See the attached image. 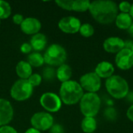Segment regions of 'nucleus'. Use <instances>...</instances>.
<instances>
[{
  "mask_svg": "<svg viewBox=\"0 0 133 133\" xmlns=\"http://www.w3.org/2000/svg\"><path fill=\"white\" fill-rule=\"evenodd\" d=\"M89 11L99 23L110 24L115 20L118 7L117 3L111 0H97L90 2Z\"/></svg>",
  "mask_w": 133,
  "mask_h": 133,
  "instance_id": "nucleus-1",
  "label": "nucleus"
},
{
  "mask_svg": "<svg viewBox=\"0 0 133 133\" xmlns=\"http://www.w3.org/2000/svg\"><path fill=\"white\" fill-rule=\"evenodd\" d=\"M84 93L80 84L74 80L62 83L59 90V97L62 103L73 105L80 101Z\"/></svg>",
  "mask_w": 133,
  "mask_h": 133,
  "instance_id": "nucleus-2",
  "label": "nucleus"
},
{
  "mask_svg": "<svg viewBox=\"0 0 133 133\" xmlns=\"http://www.w3.org/2000/svg\"><path fill=\"white\" fill-rule=\"evenodd\" d=\"M105 87L108 93L115 99H122L128 96L129 86L123 77L113 75L105 81Z\"/></svg>",
  "mask_w": 133,
  "mask_h": 133,
  "instance_id": "nucleus-3",
  "label": "nucleus"
},
{
  "mask_svg": "<svg viewBox=\"0 0 133 133\" xmlns=\"http://www.w3.org/2000/svg\"><path fill=\"white\" fill-rule=\"evenodd\" d=\"M101 101L96 93H86L79 101L80 111L84 117L94 118L100 111Z\"/></svg>",
  "mask_w": 133,
  "mask_h": 133,
  "instance_id": "nucleus-4",
  "label": "nucleus"
},
{
  "mask_svg": "<svg viewBox=\"0 0 133 133\" xmlns=\"http://www.w3.org/2000/svg\"><path fill=\"white\" fill-rule=\"evenodd\" d=\"M66 58L67 53L65 49L58 44L50 45L44 55V62L51 66H60L65 64Z\"/></svg>",
  "mask_w": 133,
  "mask_h": 133,
  "instance_id": "nucleus-5",
  "label": "nucleus"
},
{
  "mask_svg": "<svg viewBox=\"0 0 133 133\" xmlns=\"http://www.w3.org/2000/svg\"><path fill=\"white\" fill-rule=\"evenodd\" d=\"M34 87L27 79H18L10 90V95L16 101H24L29 99L33 94Z\"/></svg>",
  "mask_w": 133,
  "mask_h": 133,
  "instance_id": "nucleus-6",
  "label": "nucleus"
},
{
  "mask_svg": "<svg viewBox=\"0 0 133 133\" xmlns=\"http://www.w3.org/2000/svg\"><path fill=\"white\" fill-rule=\"evenodd\" d=\"M79 83L87 93L97 94L101 87V79L94 72H87L80 77Z\"/></svg>",
  "mask_w": 133,
  "mask_h": 133,
  "instance_id": "nucleus-7",
  "label": "nucleus"
},
{
  "mask_svg": "<svg viewBox=\"0 0 133 133\" xmlns=\"http://www.w3.org/2000/svg\"><path fill=\"white\" fill-rule=\"evenodd\" d=\"M30 123L32 128L39 131H47L54 125V118L50 113L37 112L31 117Z\"/></svg>",
  "mask_w": 133,
  "mask_h": 133,
  "instance_id": "nucleus-8",
  "label": "nucleus"
},
{
  "mask_svg": "<svg viewBox=\"0 0 133 133\" xmlns=\"http://www.w3.org/2000/svg\"><path fill=\"white\" fill-rule=\"evenodd\" d=\"M62 101L57 94L47 92L41 95L40 104L44 109L48 112H57L62 108Z\"/></svg>",
  "mask_w": 133,
  "mask_h": 133,
  "instance_id": "nucleus-9",
  "label": "nucleus"
},
{
  "mask_svg": "<svg viewBox=\"0 0 133 133\" xmlns=\"http://www.w3.org/2000/svg\"><path fill=\"white\" fill-rule=\"evenodd\" d=\"M58 28L65 34H73L79 31L82 25L80 20L75 16H65L58 22Z\"/></svg>",
  "mask_w": 133,
  "mask_h": 133,
  "instance_id": "nucleus-10",
  "label": "nucleus"
},
{
  "mask_svg": "<svg viewBox=\"0 0 133 133\" xmlns=\"http://www.w3.org/2000/svg\"><path fill=\"white\" fill-rule=\"evenodd\" d=\"M115 64L122 70H129L133 67V53L130 49L123 48L116 54Z\"/></svg>",
  "mask_w": 133,
  "mask_h": 133,
  "instance_id": "nucleus-11",
  "label": "nucleus"
},
{
  "mask_svg": "<svg viewBox=\"0 0 133 133\" xmlns=\"http://www.w3.org/2000/svg\"><path fill=\"white\" fill-rule=\"evenodd\" d=\"M13 118V108L11 103L0 98V127L7 125Z\"/></svg>",
  "mask_w": 133,
  "mask_h": 133,
  "instance_id": "nucleus-12",
  "label": "nucleus"
},
{
  "mask_svg": "<svg viewBox=\"0 0 133 133\" xmlns=\"http://www.w3.org/2000/svg\"><path fill=\"white\" fill-rule=\"evenodd\" d=\"M103 48L108 53L118 54L125 48V41L118 37H110L104 41Z\"/></svg>",
  "mask_w": 133,
  "mask_h": 133,
  "instance_id": "nucleus-13",
  "label": "nucleus"
},
{
  "mask_svg": "<svg viewBox=\"0 0 133 133\" xmlns=\"http://www.w3.org/2000/svg\"><path fill=\"white\" fill-rule=\"evenodd\" d=\"M41 28V22L34 17L25 18L23 22L20 25V29L23 33L28 35H34L36 34H38Z\"/></svg>",
  "mask_w": 133,
  "mask_h": 133,
  "instance_id": "nucleus-14",
  "label": "nucleus"
},
{
  "mask_svg": "<svg viewBox=\"0 0 133 133\" xmlns=\"http://www.w3.org/2000/svg\"><path fill=\"white\" fill-rule=\"evenodd\" d=\"M101 79H108L114 75L115 72V67L114 65L108 62L103 61L98 63V65L95 68L94 72Z\"/></svg>",
  "mask_w": 133,
  "mask_h": 133,
  "instance_id": "nucleus-15",
  "label": "nucleus"
},
{
  "mask_svg": "<svg viewBox=\"0 0 133 133\" xmlns=\"http://www.w3.org/2000/svg\"><path fill=\"white\" fill-rule=\"evenodd\" d=\"M30 44L32 47V48L36 51H43L47 44V38L46 36L43 34L38 33L34 35L30 39Z\"/></svg>",
  "mask_w": 133,
  "mask_h": 133,
  "instance_id": "nucleus-16",
  "label": "nucleus"
},
{
  "mask_svg": "<svg viewBox=\"0 0 133 133\" xmlns=\"http://www.w3.org/2000/svg\"><path fill=\"white\" fill-rule=\"evenodd\" d=\"M31 65L25 61H20L17 63L16 67V72L21 79H28L32 75Z\"/></svg>",
  "mask_w": 133,
  "mask_h": 133,
  "instance_id": "nucleus-17",
  "label": "nucleus"
},
{
  "mask_svg": "<svg viewBox=\"0 0 133 133\" xmlns=\"http://www.w3.org/2000/svg\"><path fill=\"white\" fill-rule=\"evenodd\" d=\"M115 21L117 27L121 30H128L133 23L132 18L129 13L122 12L118 14Z\"/></svg>",
  "mask_w": 133,
  "mask_h": 133,
  "instance_id": "nucleus-18",
  "label": "nucleus"
},
{
  "mask_svg": "<svg viewBox=\"0 0 133 133\" xmlns=\"http://www.w3.org/2000/svg\"><path fill=\"white\" fill-rule=\"evenodd\" d=\"M72 75V69L67 64H63L58 66L56 71V77L60 82H62V83L70 80Z\"/></svg>",
  "mask_w": 133,
  "mask_h": 133,
  "instance_id": "nucleus-19",
  "label": "nucleus"
},
{
  "mask_svg": "<svg viewBox=\"0 0 133 133\" xmlns=\"http://www.w3.org/2000/svg\"><path fill=\"white\" fill-rule=\"evenodd\" d=\"M97 127V121L92 117H84L81 122V129L85 133H94Z\"/></svg>",
  "mask_w": 133,
  "mask_h": 133,
  "instance_id": "nucleus-20",
  "label": "nucleus"
},
{
  "mask_svg": "<svg viewBox=\"0 0 133 133\" xmlns=\"http://www.w3.org/2000/svg\"><path fill=\"white\" fill-rule=\"evenodd\" d=\"M27 62L31 67H41L44 63V56L39 52H33L28 55Z\"/></svg>",
  "mask_w": 133,
  "mask_h": 133,
  "instance_id": "nucleus-21",
  "label": "nucleus"
},
{
  "mask_svg": "<svg viewBox=\"0 0 133 133\" xmlns=\"http://www.w3.org/2000/svg\"><path fill=\"white\" fill-rule=\"evenodd\" d=\"M90 2L89 0H75L72 4V10L76 12H86L89 10Z\"/></svg>",
  "mask_w": 133,
  "mask_h": 133,
  "instance_id": "nucleus-22",
  "label": "nucleus"
},
{
  "mask_svg": "<svg viewBox=\"0 0 133 133\" xmlns=\"http://www.w3.org/2000/svg\"><path fill=\"white\" fill-rule=\"evenodd\" d=\"M12 12V9L9 2L0 0V19H7L10 16Z\"/></svg>",
  "mask_w": 133,
  "mask_h": 133,
  "instance_id": "nucleus-23",
  "label": "nucleus"
},
{
  "mask_svg": "<svg viewBox=\"0 0 133 133\" xmlns=\"http://www.w3.org/2000/svg\"><path fill=\"white\" fill-rule=\"evenodd\" d=\"M79 32L84 37H90L94 34V28L91 24L87 23L81 25Z\"/></svg>",
  "mask_w": 133,
  "mask_h": 133,
  "instance_id": "nucleus-24",
  "label": "nucleus"
},
{
  "mask_svg": "<svg viewBox=\"0 0 133 133\" xmlns=\"http://www.w3.org/2000/svg\"><path fill=\"white\" fill-rule=\"evenodd\" d=\"M42 78L47 81H51L56 76V72L53 68H45L42 72Z\"/></svg>",
  "mask_w": 133,
  "mask_h": 133,
  "instance_id": "nucleus-25",
  "label": "nucleus"
},
{
  "mask_svg": "<svg viewBox=\"0 0 133 133\" xmlns=\"http://www.w3.org/2000/svg\"><path fill=\"white\" fill-rule=\"evenodd\" d=\"M55 3L62 9L71 11L72 10V4L73 0H57L55 1Z\"/></svg>",
  "mask_w": 133,
  "mask_h": 133,
  "instance_id": "nucleus-26",
  "label": "nucleus"
},
{
  "mask_svg": "<svg viewBox=\"0 0 133 133\" xmlns=\"http://www.w3.org/2000/svg\"><path fill=\"white\" fill-rule=\"evenodd\" d=\"M28 82L30 83V84L34 87H37L39 86L41 82H42V76L37 73H34V74H32L29 78H28Z\"/></svg>",
  "mask_w": 133,
  "mask_h": 133,
  "instance_id": "nucleus-27",
  "label": "nucleus"
},
{
  "mask_svg": "<svg viewBox=\"0 0 133 133\" xmlns=\"http://www.w3.org/2000/svg\"><path fill=\"white\" fill-rule=\"evenodd\" d=\"M118 11H121L122 13H129L132 7V4L129 2H122L118 5Z\"/></svg>",
  "mask_w": 133,
  "mask_h": 133,
  "instance_id": "nucleus-28",
  "label": "nucleus"
},
{
  "mask_svg": "<svg viewBox=\"0 0 133 133\" xmlns=\"http://www.w3.org/2000/svg\"><path fill=\"white\" fill-rule=\"evenodd\" d=\"M104 115L109 120H115L116 119V117H117L116 110L113 108H108L105 110Z\"/></svg>",
  "mask_w": 133,
  "mask_h": 133,
  "instance_id": "nucleus-29",
  "label": "nucleus"
},
{
  "mask_svg": "<svg viewBox=\"0 0 133 133\" xmlns=\"http://www.w3.org/2000/svg\"><path fill=\"white\" fill-rule=\"evenodd\" d=\"M50 133H65V130L61 125L54 124L50 129Z\"/></svg>",
  "mask_w": 133,
  "mask_h": 133,
  "instance_id": "nucleus-30",
  "label": "nucleus"
},
{
  "mask_svg": "<svg viewBox=\"0 0 133 133\" xmlns=\"http://www.w3.org/2000/svg\"><path fill=\"white\" fill-rule=\"evenodd\" d=\"M33 50L30 43H23L20 46V51L23 54H29Z\"/></svg>",
  "mask_w": 133,
  "mask_h": 133,
  "instance_id": "nucleus-31",
  "label": "nucleus"
},
{
  "mask_svg": "<svg viewBox=\"0 0 133 133\" xmlns=\"http://www.w3.org/2000/svg\"><path fill=\"white\" fill-rule=\"evenodd\" d=\"M0 133H18L17 131L9 125H4L0 127Z\"/></svg>",
  "mask_w": 133,
  "mask_h": 133,
  "instance_id": "nucleus-32",
  "label": "nucleus"
},
{
  "mask_svg": "<svg viewBox=\"0 0 133 133\" xmlns=\"http://www.w3.org/2000/svg\"><path fill=\"white\" fill-rule=\"evenodd\" d=\"M23 20H24V17L21 14H18L17 13V14H15L12 16V21L16 25H19L20 26L22 24V23L23 22Z\"/></svg>",
  "mask_w": 133,
  "mask_h": 133,
  "instance_id": "nucleus-33",
  "label": "nucleus"
},
{
  "mask_svg": "<svg viewBox=\"0 0 133 133\" xmlns=\"http://www.w3.org/2000/svg\"><path fill=\"white\" fill-rule=\"evenodd\" d=\"M126 116H127V118H128L130 121L133 122V104L132 105H131V106L129 108V109L127 110Z\"/></svg>",
  "mask_w": 133,
  "mask_h": 133,
  "instance_id": "nucleus-34",
  "label": "nucleus"
},
{
  "mask_svg": "<svg viewBox=\"0 0 133 133\" xmlns=\"http://www.w3.org/2000/svg\"><path fill=\"white\" fill-rule=\"evenodd\" d=\"M25 133H41V131H39V130H37V129H34V128H30V129H28L26 131V132Z\"/></svg>",
  "mask_w": 133,
  "mask_h": 133,
  "instance_id": "nucleus-35",
  "label": "nucleus"
},
{
  "mask_svg": "<svg viewBox=\"0 0 133 133\" xmlns=\"http://www.w3.org/2000/svg\"><path fill=\"white\" fill-rule=\"evenodd\" d=\"M128 32H129V35H130L132 37H133V23H132V24L130 26V27L128 29Z\"/></svg>",
  "mask_w": 133,
  "mask_h": 133,
  "instance_id": "nucleus-36",
  "label": "nucleus"
},
{
  "mask_svg": "<svg viewBox=\"0 0 133 133\" xmlns=\"http://www.w3.org/2000/svg\"><path fill=\"white\" fill-rule=\"evenodd\" d=\"M129 14H130V16H132V19H133V3L132 4V7H131V10H130Z\"/></svg>",
  "mask_w": 133,
  "mask_h": 133,
  "instance_id": "nucleus-37",
  "label": "nucleus"
},
{
  "mask_svg": "<svg viewBox=\"0 0 133 133\" xmlns=\"http://www.w3.org/2000/svg\"><path fill=\"white\" fill-rule=\"evenodd\" d=\"M131 51H132V52L133 53V44H132V48H131V49H130Z\"/></svg>",
  "mask_w": 133,
  "mask_h": 133,
  "instance_id": "nucleus-38",
  "label": "nucleus"
},
{
  "mask_svg": "<svg viewBox=\"0 0 133 133\" xmlns=\"http://www.w3.org/2000/svg\"><path fill=\"white\" fill-rule=\"evenodd\" d=\"M0 24H1V19H0Z\"/></svg>",
  "mask_w": 133,
  "mask_h": 133,
  "instance_id": "nucleus-39",
  "label": "nucleus"
}]
</instances>
